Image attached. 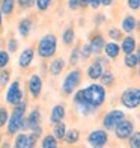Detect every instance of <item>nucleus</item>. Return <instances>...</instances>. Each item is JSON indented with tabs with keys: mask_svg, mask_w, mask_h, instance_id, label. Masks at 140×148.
Segmentation results:
<instances>
[{
	"mask_svg": "<svg viewBox=\"0 0 140 148\" xmlns=\"http://www.w3.org/2000/svg\"><path fill=\"white\" fill-rule=\"evenodd\" d=\"M65 65H66L65 59H62V58H54V59L50 62V65H48V71H50L51 76H60V73L65 70Z\"/></svg>",
	"mask_w": 140,
	"mask_h": 148,
	"instance_id": "obj_16",
	"label": "nucleus"
},
{
	"mask_svg": "<svg viewBox=\"0 0 140 148\" xmlns=\"http://www.w3.org/2000/svg\"><path fill=\"white\" fill-rule=\"evenodd\" d=\"M113 132H115L116 138H118L119 140H126L130 134L134 132V123L125 118V119H122L121 123L115 127V129H113Z\"/></svg>",
	"mask_w": 140,
	"mask_h": 148,
	"instance_id": "obj_9",
	"label": "nucleus"
},
{
	"mask_svg": "<svg viewBox=\"0 0 140 148\" xmlns=\"http://www.w3.org/2000/svg\"><path fill=\"white\" fill-rule=\"evenodd\" d=\"M24 94L21 91V86H20L18 80H14V82H9L8 83V91L5 94V100L9 106H14L17 103H20L23 100Z\"/></svg>",
	"mask_w": 140,
	"mask_h": 148,
	"instance_id": "obj_7",
	"label": "nucleus"
},
{
	"mask_svg": "<svg viewBox=\"0 0 140 148\" xmlns=\"http://www.w3.org/2000/svg\"><path fill=\"white\" fill-rule=\"evenodd\" d=\"M107 142H109V133L104 129L92 130L88 134V144L93 148H101L104 145H107Z\"/></svg>",
	"mask_w": 140,
	"mask_h": 148,
	"instance_id": "obj_8",
	"label": "nucleus"
},
{
	"mask_svg": "<svg viewBox=\"0 0 140 148\" xmlns=\"http://www.w3.org/2000/svg\"><path fill=\"white\" fill-rule=\"evenodd\" d=\"M9 82H11V73L8 70L2 68V70H0V88L6 86Z\"/></svg>",
	"mask_w": 140,
	"mask_h": 148,
	"instance_id": "obj_30",
	"label": "nucleus"
},
{
	"mask_svg": "<svg viewBox=\"0 0 140 148\" xmlns=\"http://www.w3.org/2000/svg\"><path fill=\"white\" fill-rule=\"evenodd\" d=\"M68 8L71 11H75L80 8V3H78V0H68Z\"/></svg>",
	"mask_w": 140,
	"mask_h": 148,
	"instance_id": "obj_41",
	"label": "nucleus"
},
{
	"mask_svg": "<svg viewBox=\"0 0 140 148\" xmlns=\"http://www.w3.org/2000/svg\"><path fill=\"white\" fill-rule=\"evenodd\" d=\"M66 116V107L63 104H56L54 107L51 109V113H50V123L51 124H56V123H60L63 121Z\"/></svg>",
	"mask_w": 140,
	"mask_h": 148,
	"instance_id": "obj_12",
	"label": "nucleus"
},
{
	"mask_svg": "<svg viewBox=\"0 0 140 148\" xmlns=\"http://www.w3.org/2000/svg\"><path fill=\"white\" fill-rule=\"evenodd\" d=\"M109 36L113 39V41H121L122 30L121 29H116V27H111V29H109Z\"/></svg>",
	"mask_w": 140,
	"mask_h": 148,
	"instance_id": "obj_35",
	"label": "nucleus"
},
{
	"mask_svg": "<svg viewBox=\"0 0 140 148\" xmlns=\"http://www.w3.org/2000/svg\"><path fill=\"white\" fill-rule=\"evenodd\" d=\"M18 50V41L17 39H9L8 41V53H15Z\"/></svg>",
	"mask_w": 140,
	"mask_h": 148,
	"instance_id": "obj_39",
	"label": "nucleus"
},
{
	"mask_svg": "<svg viewBox=\"0 0 140 148\" xmlns=\"http://www.w3.org/2000/svg\"><path fill=\"white\" fill-rule=\"evenodd\" d=\"M9 64V53L8 50H0V70Z\"/></svg>",
	"mask_w": 140,
	"mask_h": 148,
	"instance_id": "obj_34",
	"label": "nucleus"
},
{
	"mask_svg": "<svg viewBox=\"0 0 140 148\" xmlns=\"http://www.w3.org/2000/svg\"><path fill=\"white\" fill-rule=\"evenodd\" d=\"M38 139H39V136L36 133H30V134H27V148H32V147H35L36 145V142H38Z\"/></svg>",
	"mask_w": 140,
	"mask_h": 148,
	"instance_id": "obj_38",
	"label": "nucleus"
},
{
	"mask_svg": "<svg viewBox=\"0 0 140 148\" xmlns=\"http://www.w3.org/2000/svg\"><path fill=\"white\" fill-rule=\"evenodd\" d=\"M124 64H125V66H126V68H131V70L137 68V66H139V64H140V56H139V51L125 53Z\"/></svg>",
	"mask_w": 140,
	"mask_h": 148,
	"instance_id": "obj_20",
	"label": "nucleus"
},
{
	"mask_svg": "<svg viewBox=\"0 0 140 148\" xmlns=\"http://www.w3.org/2000/svg\"><path fill=\"white\" fill-rule=\"evenodd\" d=\"M78 3H80V8H88L89 0H78Z\"/></svg>",
	"mask_w": 140,
	"mask_h": 148,
	"instance_id": "obj_45",
	"label": "nucleus"
},
{
	"mask_svg": "<svg viewBox=\"0 0 140 148\" xmlns=\"http://www.w3.org/2000/svg\"><path fill=\"white\" fill-rule=\"evenodd\" d=\"M32 6H35V0H29V8H32Z\"/></svg>",
	"mask_w": 140,
	"mask_h": 148,
	"instance_id": "obj_48",
	"label": "nucleus"
},
{
	"mask_svg": "<svg viewBox=\"0 0 140 148\" xmlns=\"http://www.w3.org/2000/svg\"><path fill=\"white\" fill-rule=\"evenodd\" d=\"M26 121H27V127H29L30 132H33L36 127L41 125V112H39L38 107H36V109H32V110H30V113L27 115Z\"/></svg>",
	"mask_w": 140,
	"mask_h": 148,
	"instance_id": "obj_13",
	"label": "nucleus"
},
{
	"mask_svg": "<svg viewBox=\"0 0 140 148\" xmlns=\"http://www.w3.org/2000/svg\"><path fill=\"white\" fill-rule=\"evenodd\" d=\"M105 44V39L103 35H95V36H92L90 39V50H92V55H99V53L103 51V47Z\"/></svg>",
	"mask_w": 140,
	"mask_h": 148,
	"instance_id": "obj_19",
	"label": "nucleus"
},
{
	"mask_svg": "<svg viewBox=\"0 0 140 148\" xmlns=\"http://www.w3.org/2000/svg\"><path fill=\"white\" fill-rule=\"evenodd\" d=\"M59 145V140L53 136V134H45L41 140V147L42 148H56Z\"/></svg>",
	"mask_w": 140,
	"mask_h": 148,
	"instance_id": "obj_27",
	"label": "nucleus"
},
{
	"mask_svg": "<svg viewBox=\"0 0 140 148\" xmlns=\"http://www.w3.org/2000/svg\"><path fill=\"white\" fill-rule=\"evenodd\" d=\"M99 80H101V85H104V86H111L113 83H115V74H113L110 70H107V71H103V74H101V77H99Z\"/></svg>",
	"mask_w": 140,
	"mask_h": 148,
	"instance_id": "obj_28",
	"label": "nucleus"
},
{
	"mask_svg": "<svg viewBox=\"0 0 140 148\" xmlns=\"http://www.w3.org/2000/svg\"><path fill=\"white\" fill-rule=\"evenodd\" d=\"M27 89L30 92V95L33 98H39L42 94V79L38 76V74H32L29 77V82H27Z\"/></svg>",
	"mask_w": 140,
	"mask_h": 148,
	"instance_id": "obj_10",
	"label": "nucleus"
},
{
	"mask_svg": "<svg viewBox=\"0 0 140 148\" xmlns=\"http://www.w3.org/2000/svg\"><path fill=\"white\" fill-rule=\"evenodd\" d=\"M30 30H32V20L30 18H23L21 21L18 23V33H20V36L27 38L30 35Z\"/></svg>",
	"mask_w": 140,
	"mask_h": 148,
	"instance_id": "obj_21",
	"label": "nucleus"
},
{
	"mask_svg": "<svg viewBox=\"0 0 140 148\" xmlns=\"http://www.w3.org/2000/svg\"><path fill=\"white\" fill-rule=\"evenodd\" d=\"M126 3H128V8L131 11H139L140 8V0H126Z\"/></svg>",
	"mask_w": 140,
	"mask_h": 148,
	"instance_id": "obj_40",
	"label": "nucleus"
},
{
	"mask_svg": "<svg viewBox=\"0 0 140 148\" xmlns=\"http://www.w3.org/2000/svg\"><path fill=\"white\" fill-rule=\"evenodd\" d=\"M15 3L20 6L21 9H24V8H29V0H15Z\"/></svg>",
	"mask_w": 140,
	"mask_h": 148,
	"instance_id": "obj_43",
	"label": "nucleus"
},
{
	"mask_svg": "<svg viewBox=\"0 0 140 148\" xmlns=\"http://www.w3.org/2000/svg\"><path fill=\"white\" fill-rule=\"evenodd\" d=\"M103 71H104V65H101L98 60H95L93 64H90V65L88 66V71H86V74H88V77H89L90 80H99Z\"/></svg>",
	"mask_w": 140,
	"mask_h": 148,
	"instance_id": "obj_15",
	"label": "nucleus"
},
{
	"mask_svg": "<svg viewBox=\"0 0 140 148\" xmlns=\"http://www.w3.org/2000/svg\"><path fill=\"white\" fill-rule=\"evenodd\" d=\"M0 11L3 15H11L15 11V0H2L0 3Z\"/></svg>",
	"mask_w": 140,
	"mask_h": 148,
	"instance_id": "obj_23",
	"label": "nucleus"
},
{
	"mask_svg": "<svg viewBox=\"0 0 140 148\" xmlns=\"http://www.w3.org/2000/svg\"><path fill=\"white\" fill-rule=\"evenodd\" d=\"M2 139H3V136H2V133H0V144H2Z\"/></svg>",
	"mask_w": 140,
	"mask_h": 148,
	"instance_id": "obj_49",
	"label": "nucleus"
},
{
	"mask_svg": "<svg viewBox=\"0 0 140 148\" xmlns=\"http://www.w3.org/2000/svg\"><path fill=\"white\" fill-rule=\"evenodd\" d=\"M121 29L125 33H133L137 29V18L134 15H125L121 23Z\"/></svg>",
	"mask_w": 140,
	"mask_h": 148,
	"instance_id": "obj_17",
	"label": "nucleus"
},
{
	"mask_svg": "<svg viewBox=\"0 0 140 148\" xmlns=\"http://www.w3.org/2000/svg\"><path fill=\"white\" fill-rule=\"evenodd\" d=\"M63 140L66 145H75L78 140H80V132L77 129H71V130H66Z\"/></svg>",
	"mask_w": 140,
	"mask_h": 148,
	"instance_id": "obj_22",
	"label": "nucleus"
},
{
	"mask_svg": "<svg viewBox=\"0 0 140 148\" xmlns=\"http://www.w3.org/2000/svg\"><path fill=\"white\" fill-rule=\"evenodd\" d=\"M82 80H83L82 71H80L78 68H72V70L65 76L63 82H62V92L65 94V95H71V94L80 86Z\"/></svg>",
	"mask_w": 140,
	"mask_h": 148,
	"instance_id": "obj_4",
	"label": "nucleus"
},
{
	"mask_svg": "<svg viewBox=\"0 0 140 148\" xmlns=\"http://www.w3.org/2000/svg\"><path fill=\"white\" fill-rule=\"evenodd\" d=\"M78 50H80V58H82V59H89L92 56V50H90L89 42L82 45V49H78Z\"/></svg>",
	"mask_w": 140,
	"mask_h": 148,
	"instance_id": "obj_32",
	"label": "nucleus"
},
{
	"mask_svg": "<svg viewBox=\"0 0 140 148\" xmlns=\"http://www.w3.org/2000/svg\"><path fill=\"white\" fill-rule=\"evenodd\" d=\"M125 112L121 110V109H111L109 110L107 113L104 115L103 121H101V124L104 127V130H107V132H111L115 127L121 123L122 119H125Z\"/></svg>",
	"mask_w": 140,
	"mask_h": 148,
	"instance_id": "obj_5",
	"label": "nucleus"
},
{
	"mask_svg": "<svg viewBox=\"0 0 140 148\" xmlns=\"http://www.w3.org/2000/svg\"><path fill=\"white\" fill-rule=\"evenodd\" d=\"M74 39H75V32L72 27H66L62 33V42L63 45H71L72 42H74Z\"/></svg>",
	"mask_w": 140,
	"mask_h": 148,
	"instance_id": "obj_25",
	"label": "nucleus"
},
{
	"mask_svg": "<svg viewBox=\"0 0 140 148\" xmlns=\"http://www.w3.org/2000/svg\"><path fill=\"white\" fill-rule=\"evenodd\" d=\"M122 39V42H121V50L124 51V53H131V51H136V49H137V41H136V38L134 36H131V35H126V36H124V38H121Z\"/></svg>",
	"mask_w": 140,
	"mask_h": 148,
	"instance_id": "obj_18",
	"label": "nucleus"
},
{
	"mask_svg": "<svg viewBox=\"0 0 140 148\" xmlns=\"http://www.w3.org/2000/svg\"><path fill=\"white\" fill-rule=\"evenodd\" d=\"M105 21V17L104 15H98V17H95V24L97 26H99L101 23H104Z\"/></svg>",
	"mask_w": 140,
	"mask_h": 148,
	"instance_id": "obj_44",
	"label": "nucleus"
},
{
	"mask_svg": "<svg viewBox=\"0 0 140 148\" xmlns=\"http://www.w3.org/2000/svg\"><path fill=\"white\" fill-rule=\"evenodd\" d=\"M115 0H101V6H110Z\"/></svg>",
	"mask_w": 140,
	"mask_h": 148,
	"instance_id": "obj_46",
	"label": "nucleus"
},
{
	"mask_svg": "<svg viewBox=\"0 0 140 148\" xmlns=\"http://www.w3.org/2000/svg\"><path fill=\"white\" fill-rule=\"evenodd\" d=\"M128 145L131 148H140V132H133L130 136H128Z\"/></svg>",
	"mask_w": 140,
	"mask_h": 148,
	"instance_id": "obj_29",
	"label": "nucleus"
},
{
	"mask_svg": "<svg viewBox=\"0 0 140 148\" xmlns=\"http://www.w3.org/2000/svg\"><path fill=\"white\" fill-rule=\"evenodd\" d=\"M26 109H27L26 100H21L20 103L14 104L12 113H9L8 121H6V132H8V134H15L17 132H20V124H21V119L26 115Z\"/></svg>",
	"mask_w": 140,
	"mask_h": 148,
	"instance_id": "obj_2",
	"label": "nucleus"
},
{
	"mask_svg": "<svg viewBox=\"0 0 140 148\" xmlns=\"http://www.w3.org/2000/svg\"><path fill=\"white\" fill-rule=\"evenodd\" d=\"M50 3H51V0H35L36 8H38V11H41V12L48 9L50 8Z\"/></svg>",
	"mask_w": 140,
	"mask_h": 148,
	"instance_id": "obj_36",
	"label": "nucleus"
},
{
	"mask_svg": "<svg viewBox=\"0 0 140 148\" xmlns=\"http://www.w3.org/2000/svg\"><path fill=\"white\" fill-rule=\"evenodd\" d=\"M103 51L107 59H116L119 53H121V47H119L118 42H105L103 47Z\"/></svg>",
	"mask_w": 140,
	"mask_h": 148,
	"instance_id": "obj_14",
	"label": "nucleus"
},
{
	"mask_svg": "<svg viewBox=\"0 0 140 148\" xmlns=\"http://www.w3.org/2000/svg\"><path fill=\"white\" fill-rule=\"evenodd\" d=\"M121 103L126 109H137L140 106V91L139 88H128L121 94Z\"/></svg>",
	"mask_w": 140,
	"mask_h": 148,
	"instance_id": "obj_6",
	"label": "nucleus"
},
{
	"mask_svg": "<svg viewBox=\"0 0 140 148\" xmlns=\"http://www.w3.org/2000/svg\"><path fill=\"white\" fill-rule=\"evenodd\" d=\"M8 116H9L8 109H6V107H0V127H5L6 125Z\"/></svg>",
	"mask_w": 140,
	"mask_h": 148,
	"instance_id": "obj_37",
	"label": "nucleus"
},
{
	"mask_svg": "<svg viewBox=\"0 0 140 148\" xmlns=\"http://www.w3.org/2000/svg\"><path fill=\"white\" fill-rule=\"evenodd\" d=\"M14 145L17 148H27V133L26 132H17L15 133V139H14Z\"/></svg>",
	"mask_w": 140,
	"mask_h": 148,
	"instance_id": "obj_26",
	"label": "nucleus"
},
{
	"mask_svg": "<svg viewBox=\"0 0 140 148\" xmlns=\"http://www.w3.org/2000/svg\"><path fill=\"white\" fill-rule=\"evenodd\" d=\"M72 94H74V97H72V101L75 103V106L80 104V103H84V91H83V89H75Z\"/></svg>",
	"mask_w": 140,
	"mask_h": 148,
	"instance_id": "obj_31",
	"label": "nucleus"
},
{
	"mask_svg": "<svg viewBox=\"0 0 140 148\" xmlns=\"http://www.w3.org/2000/svg\"><path fill=\"white\" fill-rule=\"evenodd\" d=\"M3 26V14H2V11H0V27Z\"/></svg>",
	"mask_w": 140,
	"mask_h": 148,
	"instance_id": "obj_47",
	"label": "nucleus"
},
{
	"mask_svg": "<svg viewBox=\"0 0 140 148\" xmlns=\"http://www.w3.org/2000/svg\"><path fill=\"white\" fill-rule=\"evenodd\" d=\"M80 59H82V58H80V50L78 49H72L71 55H69V64H71V66H75Z\"/></svg>",
	"mask_w": 140,
	"mask_h": 148,
	"instance_id": "obj_33",
	"label": "nucleus"
},
{
	"mask_svg": "<svg viewBox=\"0 0 140 148\" xmlns=\"http://www.w3.org/2000/svg\"><path fill=\"white\" fill-rule=\"evenodd\" d=\"M54 127H53V136H54L57 140H63V136L66 133V125L63 121H60V123H56L53 124Z\"/></svg>",
	"mask_w": 140,
	"mask_h": 148,
	"instance_id": "obj_24",
	"label": "nucleus"
},
{
	"mask_svg": "<svg viewBox=\"0 0 140 148\" xmlns=\"http://www.w3.org/2000/svg\"><path fill=\"white\" fill-rule=\"evenodd\" d=\"M33 59H35V50L32 49V47H27V49H24L21 51V55L18 56V66L20 68H29L30 64L33 62Z\"/></svg>",
	"mask_w": 140,
	"mask_h": 148,
	"instance_id": "obj_11",
	"label": "nucleus"
},
{
	"mask_svg": "<svg viewBox=\"0 0 140 148\" xmlns=\"http://www.w3.org/2000/svg\"><path fill=\"white\" fill-rule=\"evenodd\" d=\"M84 91V103L89 104L93 109H98L101 107L105 101V97H107V91H105V86L101 83H92L89 86L83 88Z\"/></svg>",
	"mask_w": 140,
	"mask_h": 148,
	"instance_id": "obj_1",
	"label": "nucleus"
},
{
	"mask_svg": "<svg viewBox=\"0 0 140 148\" xmlns=\"http://www.w3.org/2000/svg\"><path fill=\"white\" fill-rule=\"evenodd\" d=\"M89 6L92 9H98L101 6V0H89Z\"/></svg>",
	"mask_w": 140,
	"mask_h": 148,
	"instance_id": "obj_42",
	"label": "nucleus"
},
{
	"mask_svg": "<svg viewBox=\"0 0 140 148\" xmlns=\"http://www.w3.org/2000/svg\"><path fill=\"white\" fill-rule=\"evenodd\" d=\"M57 51V38L53 33L44 35L38 42V56L42 59H50Z\"/></svg>",
	"mask_w": 140,
	"mask_h": 148,
	"instance_id": "obj_3",
	"label": "nucleus"
}]
</instances>
